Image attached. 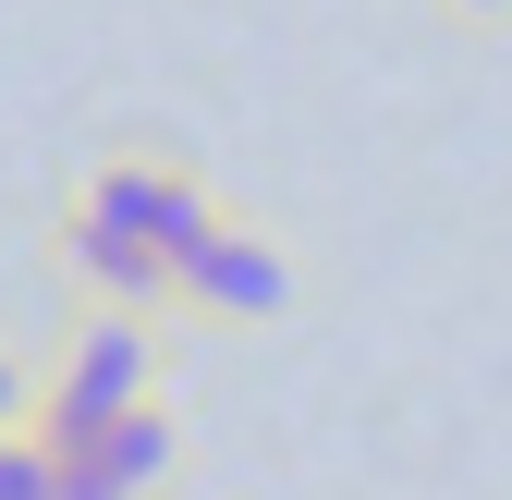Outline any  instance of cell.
Segmentation results:
<instances>
[{
    "instance_id": "obj_1",
    "label": "cell",
    "mask_w": 512,
    "mask_h": 500,
    "mask_svg": "<svg viewBox=\"0 0 512 500\" xmlns=\"http://www.w3.org/2000/svg\"><path fill=\"white\" fill-rule=\"evenodd\" d=\"M159 366H171V330H159V318L86 305V318L49 342V366H37V440H86V427L135 415V403H171Z\"/></svg>"
},
{
    "instance_id": "obj_2",
    "label": "cell",
    "mask_w": 512,
    "mask_h": 500,
    "mask_svg": "<svg viewBox=\"0 0 512 500\" xmlns=\"http://www.w3.org/2000/svg\"><path fill=\"white\" fill-rule=\"evenodd\" d=\"M305 305V257L269 232V220H244L220 208L196 244H183V281H171V318H196V330H256V318H293Z\"/></svg>"
},
{
    "instance_id": "obj_3",
    "label": "cell",
    "mask_w": 512,
    "mask_h": 500,
    "mask_svg": "<svg viewBox=\"0 0 512 500\" xmlns=\"http://www.w3.org/2000/svg\"><path fill=\"white\" fill-rule=\"evenodd\" d=\"M74 208H98V220H122V232H147L159 257L183 269V244H196L232 196H220V183L183 159V147H110V159L74 171Z\"/></svg>"
},
{
    "instance_id": "obj_4",
    "label": "cell",
    "mask_w": 512,
    "mask_h": 500,
    "mask_svg": "<svg viewBox=\"0 0 512 500\" xmlns=\"http://www.w3.org/2000/svg\"><path fill=\"white\" fill-rule=\"evenodd\" d=\"M49 269L74 281V305H122V318H171V281H183L147 232H122V220H98L74 196H61V220H49Z\"/></svg>"
},
{
    "instance_id": "obj_5",
    "label": "cell",
    "mask_w": 512,
    "mask_h": 500,
    "mask_svg": "<svg viewBox=\"0 0 512 500\" xmlns=\"http://www.w3.org/2000/svg\"><path fill=\"white\" fill-rule=\"evenodd\" d=\"M49 452H61V500H159L183 476V415L135 403V415L86 427V440H49Z\"/></svg>"
},
{
    "instance_id": "obj_6",
    "label": "cell",
    "mask_w": 512,
    "mask_h": 500,
    "mask_svg": "<svg viewBox=\"0 0 512 500\" xmlns=\"http://www.w3.org/2000/svg\"><path fill=\"white\" fill-rule=\"evenodd\" d=\"M0 500H61V452L37 427H0Z\"/></svg>"
},
{
    "instance_id": "obj_7",
    "label": "cell",
    "mask_w": 512,
    "mask_h": 500,
    "mask_svg": "<svg viewBox=\"0 0 512 500\" xmlns=\"http://www.w3.org/2000/svg\"><path fill=\"white\" fill-rule=\"evenodd\" d=\"M0 427H37V366L0 342Z\"/></svg>"
},
{
    "instance_id": "obj_8",
    "label": "cell",
    "mask_w": 512,
    "mask_h": 500,
    "mask_svg": "<svg viewBox=\"0 0 512 500\" xmlns=\"http://www.w3.org/2000/svg\"><path fill=\"white\" fill-rule=\"evenodd\" d=\"M452 25H512V0H439Z\"/></svg>"
}]
</instances>
